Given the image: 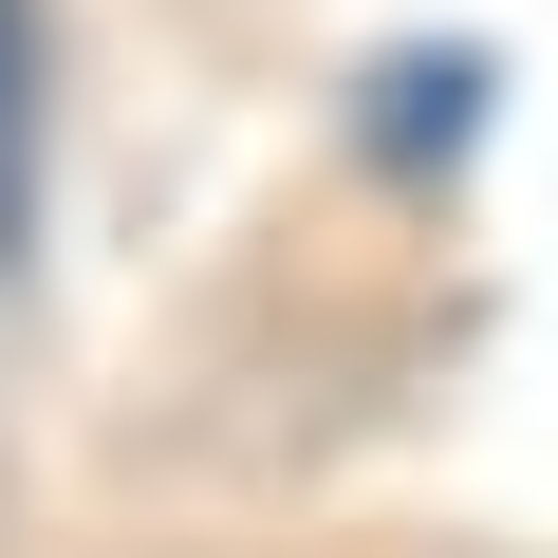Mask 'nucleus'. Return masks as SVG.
Returning a JSON list of instances; mask_svg holds the SVG:
<instances>
[{"label":"nucleus","instance_id":"1","mask_svg":"<svg viewBox=\"0 0 558 558\" xmlns=\"http://www.w3.org/2000/svg\"><path fill=\"white\" fill-rule=\"evenodd\" d=\"M38 223V0H0V260Z\"/></svg>","mask_w":558,"mask_h":558}]
</instances>
